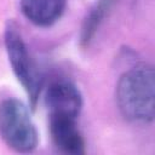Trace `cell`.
I'll return each mask as SVG.
<instances>
[{
  "label": "cell",
  "instance_id": "5b68a950",
  "mask_svg": "<svg viewBox=\"0 0 155 155\" xmlns=\"http://www.w3.org/2000/svg\"><path fill=\"white\" fill-rule=\"evenodd\" d=\"M50 133L58 150L69 155L85 153V140L78 127L76 119L63 116H48Z\"/></svg>",
  "mask_w": 155,
  "mask_h": 155
},
{
  "label": "cell",
  "instance_id": "7a4b0ae2",
  "mask_svg": "<svg viewBox=\"0 0 155 155\" xmlns=\"http://www.w3.org/2000/svg\"><path fill=\"white\" fill-rule=\"evenodd\" d=\"M0 137L17 153H30L38 145V131L27 105L16 98L0 102Z\"/></svg>",
  "mask_w": 155,
  "mask_h": 155
},
{
  "label": "cell",
  "instance_id": "3957f363",
  "mask_svg": "<svg viewBox=\"0 0 155 155\" xmlns=\"http://www.w3.org/2000/svg\"><path fill=\"white\" fill-rule=\"evenodd\" d=\"M4 39L12 70L17 80L22 84L23 88L25 90L30 104L34 108L36 105L39 94L41 92L42 79L29 54L23 36L15 22L12 21L7 22Z\"/></svg>",
  "mask_w": 155,
  "mask_h": 155
},
{
  "label": "cell",
  "instance_id": "277c9868",
  "mask_svg": "<svg viewBox=\"0 0 155 155\" xmlns=\"http://www.w3.org/2000/svg\"><path fill=\"white\" fill-rule=\"evenodd\" d=\"M48 116L78 119L82 108L79 88L69 81H56L50 85L45 96Z\"/></svg>",
  "mask_w": 155,
  "mask_h": 155
},
{
  "label": "cell",
  "instance_id": "52a82bcc",
  "mask_svg": "<svg viewBox=\"0 0 155 155\" xmlns=\"http://www.w3.org/2000/svg\"><path fill=\"white\" fill-rule=\"evenodd\" d=\"M114 2L115 0H97L90 8L86 18L84 19L80 33V44L82 47L88 46V44L92 41L96 31L98 30Z\"/></svg>",
  "mask_w": 155,
  "mask_h": 155
},
{
  "label": "cell",
  "instance_id": "8992f818",
  "mask_svg": "<svg viewBox=\"0 0 155 155\" xmlns=\"http://www.w3.org/2000/svg\"><path fill=\"white\" fill-rule=\"evenodd\" d=\"M67 0H21V10L24 17L35 25L48 27L56 23L63 15Z\"/></svg>",
  "mask_w": 155,
  "mask_h": 155
},
{
  "label": "cell",
  "instance_id": "6da1fadb",
  "mask_svg": "<svg viewBox=\"0 0 155 155\" xmlns=\"http://www.w3.org/2000/svg\"><path fill=\"white\" fill-rule=\"evenodd\" d=\"M116 103L125 119L149 124L155 113V73L153 65L139 63L126 70L116 85Z\"/></svg>",
  "mask_w": 155,
  "mask_h": 155
}]
</instances>
